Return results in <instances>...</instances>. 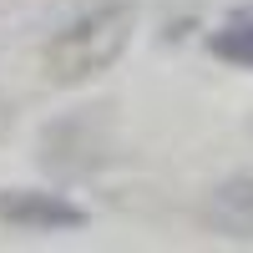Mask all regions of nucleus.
I'll list each match as a JSON object with an SVG mask.
<instances>
[{"instance_id": "1", "label": "nucleus", "mask_w": 253, "mask_h": 253, "mask_svg": "<svg viewBox=\"0 0 253 253\" xmlns=\"http://www.w3.org/2000/svg\"><path fill=\"white\" fill-rule=\"evenodd\" d=\"M126 41H132V10L126 5H101L86 20H76L66 36L51 41V51H46L51 76L56 81H86V76L112 66L126 51Z\"/></svg>"}, {"instance_id": "2", "label": "nucleus", "mask_w": 253, "mask_h": 253, "mask_svg": "<svg viewBox=\"0 0 253 253\" xmlns=\"http://www.w3.org/2000/svg\"><path fill=\"white\" fill-rule=\"evenodd\" d=\"M0 218H10L20 228H36V233H56V228L86 223V213L76 203H66L61 193H5L0 198Z\"/></svg>"}, {"instance_id": "3", "label": "nucleus", "mask_w": 253, "mask_h": 253, "mask_svg": "<svg viewBox=\"0 0 253 253\" xmlns=\"http://www.w3.org/2000/svg\"><path fill=\"white\" fill-rule=\"evenodd\" d=\"M208 51L233 61V66H253V15H233L223 31L208 36Z\"/></svg>"}]
</instances>
